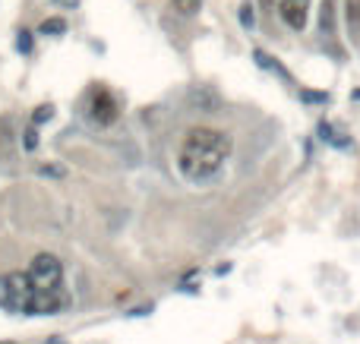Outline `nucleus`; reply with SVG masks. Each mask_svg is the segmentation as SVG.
<instances>
[{"label": "nucleus", "mask_w": 360, "mask_h": 344, "mask_svg": "<svg viewBox=\"0 0 360 344\" xmlns=\"http://www.w3.org/2000/svg\"><path fill=\"white\" fill-rule=\"evenodd\" d=\"M319 26H323V32H332V0L323 3V19H319Z\"/></svg>", "instance_id": "0eeeda50"}, {"label": "nucleus", "mask_w": 360, "mask_h": 344, "mask_svg": "<svg viewBox=\"0 0 360 344\" xmlns=\"http://www.w3.org/2000/svg\"><path fill=\"white\" fill-rule=\"evenodd\" d=\"M345 19H348V35L354 45H360V0H345Z\"/></svg>", "instance_id": "39448f33"}, {"label": "nucleus", "mask_w": 360, "mask_h": 344, "mask_svg": "<svg viewBox=\"0 0 360 344\" xmlns=\"http://www.w3.org/2000/svg\"><path fill=\"white\" fill-rule=\"evenodd\" d=\"M3 291H7L10 303L19 310H26V313H32V307H35V285H32L29 272H10L7 278H3Z\"/></svg>", "instance_id": "f03ea898"}, {"label": "nucleus", "mask_w": 360, "mask_h": 344, "mask_svg": "<svg viewBox=\"0 0 360 344\" xmlns=\"http://www.w3.org/2000/svg\"><path fill=\"white\" fill-rule=\"evenodd\" d=\"M278 16H281V23L288 29L303 32L310 16V0H278Z\"/></svg>", "instance_id": "20e7f679"}, {"label": "nucleus", "mask_w": 360, "mask_h": 344, "mask_svg": "<svg viewBox=\"0 0 360 344\" xmlns=\"http://www.w3.org/2000/svg\"><path fill=\"white\" fill-rule=\"evenodd\" d=\"M67 29V23H63V19H48V23H41V32H63Z\"/></svg>", "instance_id": "6e6552de"}, {"label": "nucleus", "mask_w": 360, "mask_h": 344, "mask_svg": "<svg viewBox=\"0 0 360 344\" xmlns=\"http://www.w3.org/2000/svg\"><path fill=\"white\" fill-rule=\"evenodd\" d=\"M45 117H51V108H38L35 120H38V123H41V120H45Z\"/></svg>", "instance_id": "1a4fd4ad"}, {"label": "nucleus", "mask_w": 360, "mask_h": 344, "mask_svg": "<svg viewBox=\"0 0 360 344\" xmlns=\"http://www.w3.org/2000/svg\"><path fill=\"white\" fill-rule=\"evenodd\" d=\"M171 7L177 10L180 16H196L199 7H203V0H171Z\"/></svg>", "instance_id": "423d86ee"}, {"label": "nucleus", "mask_w": 360, "mask_h": 344, "mask_svg": "<svg viewBox=\"0 0 360 344\" xmlns=\"http://www.w3.org/2000/svg\"><path fill=\"white\" fill-rule=\"evenodd\" d=\"M228 155H231V136L212 127H193L187 130L177 149V171L190 183H206L225 168Z\"/></svg>", "instance_id": "f257e3e1"}, {"label": "nucleus", "mask_w": 360, "mask_h": 344, "mask_svg": "<svg viewBox=\"0 0 360 344\" xmlns=\"http://www.w3.org/2000/svg\"><path fill=\"white\" fill-rule=\"evenodd\" d=\"M89 111H92V120H95V123H101V127H111L114 120H117L120 108H117V98H114L108 89H101V85H98V89L92 92Z\"/></svg>", "instance_id": "7ed1b4c3"}]
</instances>
